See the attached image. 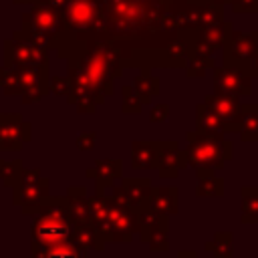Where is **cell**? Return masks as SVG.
<instances>
[{
    "label": "cell",
    "mask_w": 258,
    "mask_h": 258,
    "mask_svg": "<svg viewBox=\"0 0 258 258\" xmlns=\"http://www.w3.org/2000/svg\"><path fill=\"white\" fill-rule=\"evenodd\" d=\"M69 238V218L60 210H50L40 216L34 224V244L40 242V248L62 244Z\"/></svg>",
    "instance_id": "obj_1"
},
{
    "label": "cell",
    "mask_w": 258,
    "mask_h": 258,
    "mask_svg": "<svg viewBox=\"0 0 258 258\" xmlns=\"http://www.w3.org/2000/svg\"><path fill=\"white\" fill-rule=\"evenodd\" d=\"M191 153H194V157H200V159L206 163V161H216L220 149L216 147L214 141H210V139H200V143L191 149Z\"/></svg>",
    "instance_id": "obj_2"
},
{
    "label": "cell",
    "mask_w": 258,
    "mask_h": 258,
    "mask_svg": "<svg viewBox=\"0 0 258 258\" xmlns=\"http://www.w3.org/2000/svg\"><path fill=\"white\" fill-rule=\"evenodd\" d=\"M91 12H93V6L89 0H77L69 10L71 20H75V22H87L91 18Z\"/></svg>",
    "instance_id": "obj_3"
},
{
    "label": "cell",
    "mask_w": 258,
    "mask_h": 258,
    "mask_svg": "<svg viewBox=\"0 0 258 258\" xmlns=\"http://www.w3.org/2000/svg\"><path fill=\"white\" fill-rule=\"evenodd\" d=\"M44 258H77V250L62 242V244L44 248Z\"/></svg>",
    "instance_id": "obj_4"
}]
</instances>
